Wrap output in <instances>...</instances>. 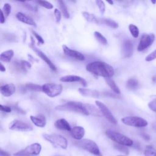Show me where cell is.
<instances>
[{
  "label": "cell",
  "mask_w": 156,
  "mask_h": 156,
  "mask_svg": "<svg viewBox=\"0 0 156 156\" xmlns=\"http://www.w3.org/2000/svg\"><path fill=\"white\" fill-rule=\"evenodd\" d=\"M75 144L78 147L95 155H99L101 154L99 147L98 146L96 143L93 140L88 139H83L76 142Z\"/></svg>",
  "instance_id": "277c9868"
},
{
  "label": "cell",
  "mask_w": 156,
  "mask_h": 156,
  "mask_svg": "<svg viewBox=\"0 0 156 156\" xmlns=\"http://www.w3.org/2000/svg\"><path fill=\"white\" fill-rule=\"evenodd\" d=\"M117 156H124V155H117Z\"/></svg>",
  "instance_id": "f5cc1de1"
},
{
  "label": "cell",
  "mask_w": 156,
  "mask_h": 156,
  "mask_svg": "<svg viewBox=\"0 0 156 156\" xmlns=\"http://www.w3.org/2000/svg\"><path fill=\"white\" fill-rule=\"evenodd\" d=\"M16 90L15 86L13 83H8L1 87V93L5 97H9L12 96Z\"/></svg>",
  "instance_id": "e0dca14e"
},
{
  "label": "cell",
  "mask_w": 156,
  "mask_h": 156,
  "mask_svg": "<svg viewBox=\"0 0 156 156\" xmlns=\"http://www.w3.org/2000/svg\"><path fill=\"white\" fill-rule=\"evenodd\" d=\"M83 105L88 115H91L94 116H102L103 115L99 109V108H98L95 106L90 104H84Z\"/></svg>",
  "instance_id": "7402d4cb"
},
{
  "label": "cell",
  "mask_w": 156,
  "mask_h": 156,
  "mask_svg": "<svg viewBox=\"0 0 156 156\" xmlns=\"http://www.w3.org/2000/svg\"><path fill=\"white\" fill-rule=\"evenodd\" d=\"M20 62H21V64L23 68H24V69L26 71L27 69H30L32 66L31 64L29 62H27L26 60H21Z\"/></svg>",
  "instance_id": "ab89813d"
},
{
  "label": "cell",
  "mask_w": 156,
  "mask_h": 156,
  "mask_svg": "<svg viewBox=\"0 0 156 156\" xmlns=\"http://www.w3.org/2000/svg\"><path fill=\"white\" fill-rule=\"evenodd\" d=\"M138 86V82L135 79H130L127 80L126 83V87L129 89L135 90Z\"/></svg>",
  "instance_id": "f546056e"
},
{
  "label": "cell",
  "mask_w": 156,
  "mask_h": 156,
  "mask_svg": "<svg viewBox=\"0 0 156 156\" xmlns=\"http://www.w3.org/2000/svg\"><path fill=\"white\" fill-rule=\"evenodd\" d=\"M152 80L154 81V82H156V76H154V77H152Z\"/></svg>",
  "instance_id": "c3c4849f"
},
{
  "label": "cell",
  "mask_w": 156,
  "mask_h": 156,
  "mask_svg": "<svg viewBox=\"0 0 156 156\" xmlns=\"http://www.w3.org/2000/svg\"><path fill=\"white\" fill-rule=\"evenodd\" d=\"M31 121L37 127H44L46 124V119L44 116L39 115L38 116H30Z\"/></svg>",
  "instance_id": "ac0fdd59"
},
{
  "label": "cell",
  "mask_w": 156,
  "mask_h": 156,
  "mask_svg": "<svg viewBox=\"0 0 156 156\" xmlns=\"http://www.w3.org/2000/svg\"><path fill=\"white\" fill-rule=\"evenodd\" d=\"M107 2H108V3H109V4H110L111 5H112V4H113V2L112 1H107Z\"/></svg>",
  "instance_id": "681fc988"
},
{
  "label": "cell",
  "mask_w": 156,
  "mask_h": 156,
  "mask_svg": "<svg viewBox=\"0 0 156 156\" xmlns=\"http://www.w3.org/2000/svg\"><path fill=\"white\" fill-rule=\"evenodd\" d=\"M133 46L132 41L129 40H125L122 44V54L125 57H130L133 53Z\"/></svg>",
  "instance_id": "2e32d148"
},
{
  "label": "cell",
  "mask_w": 156,
  "mask_h": 156,
  "mask_svg": "<svg viewBox=\"0 0 156 156\" xmlns=\"http://www.w3.org/2000/svg\"><path fill=\"white\" fill-rule=\"evenodd\" d=\"M54 15H55L56 22L59 23L61 20L62 15H61V12L58 9H54Z\"/></svg>",
  "instance_id": "d590c367"
},
{
  "label": "cell",
  "mask_w": 156,
  "mask_h": 156,
  "mask_svg": "<svg viewBox=\"0 0 156 156\" xmlns=\"http://www.w3.org/2000/svg\"><path fill=\"white\" fill-rule=\"evenodd\" d=\"M94 35L96 38V39L102 44L103 45H106L107 44V40L105 38V37L102 35V34H101L98 31H95L94 32Z\"/></svg>",
  "instance_id": "f1b7e54d"
},
{
  "label": "cell",
  "mask_w": 156,
  "mask_h": 156,
  "mask_svg": "<svg viewBox=\"0 0 156 156\" xmlns=\"http://www.w3.org/2000/svg\"><path fill=\"white\" fill-rule=\"evenodd\" d=\"M5 15L4 14L3 11L2 10V9L1 10V18H0V22L1 24H3L5 22Z\"/></svg>",
  "instance_id": "7bdbcfd3"
},
{
  "label": "cell",
  "mask_w": 156,
  "mask_h": 156,
  "mask_svg": "<svg viewBox=\"0 0 156 156\" xmlns=\"http://www.w3.org/2000/svg\"><path fill=\"white\" fill-rule=\"evenodd\" d=\"M82 15L85 20L90 23H93L96 24H98L99 22V18H97L94 15L90 13L87 12H82Z\"/></svg>",
  "instance_id": "d4e9b609"
},
{
  "label": "cell",
  "mask_w": 156,
  "mask_h": 156,
  "mask_svg": "<svg viewBox=\"0 0 156 156\" xmlns=\"http://www.w3.org/2000/svg\"><path fill=\"white\" fill-rule=\"evenodd\" d=\"M32 32L33 35L35 36V38L38 40V43H40V44H44V40L43 39V38H42L38 34H37V33L35 30H32Z\"/></svg>",
  "instance_id": "f35d334b"
},
{
  "label": "cell",
  "mask_w": 156,
  "mask_h": 156,
  "mask_svg": "<svg viewBox=\"0 0 156 156\" xmlns=\"http://www.w3.org/2000/svg\"><path fill=\"white\" fill-rule=\"evenodd\" d=\"M14 55V52L13 50H7L2 52L0 55V60L4 62H10L12 58Z\"/></svg>",
  "instance_id": "603a6c76"
},
{
  "label": "cell",
  "mask_w": 156,
  "mask_h": 156,
  "mask_svg": "<svg viewBox=\"0 0 156 156\" xmlns=\"http://www.w3.org/2000/svg\"><path fill=\"white\" fill-rule=\"evenodd\" d=\"M55 109L59 111L74 112L85 115H88L83 104L79 102L69 101L65 104L58 105L55 107Z\"/></svg>",
  "instance_id": "7a4b0ae2"
},
{
  "label": "cell",
  "mask_w": 156,
  "mask_h": 156,
  "mask_svg": "<svg viewBox=\"0 0 156 156\" xmlns=\"http://www.w3.org/2000/svg\"><path fill=\"white\" fill-rule=\"evenodd\" d=\"M54 126L57 129L60 130H65L70 132L72 129L68 122L63 118H60L57 119L55 122Z\"/></svg>",
  "instance_id": "44dd1931"
},
{
  "label": "cell",
  "mask_w": 156,
  "mask_h": 156,
  "mask_svg": "<svg viewBox=\"0 0 156 156\" xmlns=\"http://www.w3.org/2000/svg\"><path fill=\"white\" fill-rule=\"evenodd\" d=\"M95 102H96V105L98 106V107L99 108V109L102 113V115L105 117V118L110 122L114 124H116L118 123L117 120L115 119V118L114 117L113 114L111 113V112L110 111L108 108L104 104H103L102 102H101V101H96Z\"/></svg>",
  "instance_id": "8fae6325"
},
{
  "label": "cell",
  "mask_w": 156,
  "mask_h": 156,
  "mask_svg": "<svg viewBox=\"0 0 156 156\" xmlns=\"http://www.w3.org/2000/svg\"><path fill=\"white\" fill-rule=\"evenodd\" d=\"M55 156H60V155H55Z\"/></svg>",
  "instance_id": "db71d44e"
},
{
  "label": "cell",
  "mask_w": 156,
  "mask_h": 156,
  "mask_svg": "<svg viewBox=\"0 0 156 156\" xmlns=\"http://www.w3.org/2000/svg\"><path fill=\"white\" fill-rule=\"evenodd\" d=\"M155 40V35L154 34H143L140 39L139 44L137 48L138 51H142L150 46Z\"/></svg>",
  "instance_id": "30bf717a"
},
{
  "label": "cell",
  "mask_w": 156,
  "mask_h": 156,
  "mask_svg": "<svg viewBox=\"0 0 156 156\" xmlns=\"http://www.w3.org/2000/svg\"><path fill=\"white\" fill-rule=\"evenodd\" d=\"M105 133L107 137L116 143V144L126 146H131L133 144V141L130 138L118 132L108 129L105 132Z\"/></svg>",
  "instance_id": "3957f363"
},
{
  "label": "cell",
  "mask_w": 156,
  "mask_h": 156,
  "mask_svg": "<svg viewBox=\"0 0 156 156\" xmlns=\"http://www.w3.org/2000/svg\"><path fill=\"white\" fill-rule=\"evenodd\" d=\"M148 107L149 108L154 112H156V98L154 99L148 104Z\"/></svg>",
  "instance_id": "74e56055"
},
{
  "label": "cell",
  "mask_w": 156,
  "mask_h": 156,
  "mask_svg": "<svg viewBox=\"0 0 156 156\" xmlns=\"http://www.w3.org/2000/svg\"><path fill=\"white\" fill-rule=\"evenodd\" d=\"M79 91L80 94L86 97H91L94 98H98L99 97V93L95 90L81 88L79 89Z\"/></svg>",
  "instance_id": "ffe728a7"
},
{
  "label": "cell",
  "mask_w": 156,
  "mask_h": 156,
  "mask_svg": "<svg viewBox=\"0 0 156 156\" xmlns=\"http://www.w3.org/2000/svg\"><path fill=\"white\" fill-rule=\"evenodd\" d=\"M0 110L1 111L5 113H10L12 111V108L10 107L7 106V105H3L2 104L0 105Z\"/></svg>",
  "instance_id": "b9f144b4"
},
{
  "label": "cell",
  "mask_w": 156,
  "mask_h": 156,
  "mask_svg": "<svg viewBox=\"0 0 156 156\" xmlns=\"http://www.w3.org/2000/svg\"><path fill=\"white\" fill-rule=\"evenodd\" d=\"M96 3L99 9V11L102 15H103L105 10V5L104 1L101 0H97L96 1Z\"/></svg>",
  "instance_id": "e575fe53"
},
{
  "label": "cell",
  "mask_w": 156,
  "mask_h": 156,
  "mask_svg": "<svg viewBox=\"0 0 156 156\" xmlns=\"http://www.w3.org/2000/svg\"><path fill=\"white\" fill-rule=\"evenodd\" d=\"M151 2H152V4H155V3H156V1H152Z\"/></svg>",
  "instance_id": "816d5d0a"
},
{
  "label": "cell",
  "mask_w": 156,
  "mask_h": 156,
  "mask_svg": "<svg viewBox=\"0 0 156 156\" xmlns=\"http://www.w3.org/2000/svg\"><path fill=\"white\" fill-rule=\"evenodd\" d=\"M60 80L63 82H79L83 87H87V81L82 77L75 75H68L60 77Z\"/></svg>",
  "instance_id": "5bb4252c"
},
{
  "label": "cell",
  "mask_w": 156,
  "mask_h": 156,
  "mask_svg": "<svg viewBox=\"0 0 156 156\" xmlns=\"http://www.w3.org/2000/svg\"><path fill=\"white\" fill-rule=\"evenodd\" d=\"M63 87L61 84L47 83L42 85V91L51 98H54L61 94Z\"/></svg>",
  "instance_id": "8992f818"
},
{
  "label": "cell",
  "mask_w": 156,
  "mask_h": 156,
  "mask_svg": "<svg viewBox=\"0 0 156 156\" xmlns=\"http://www.w3.org/2000/svg\"><path fill=\"white\" fill-rule=\"evenodd\" d=\"M106 83L110 87V88L116 94H120V90L118 87L116 85L115 81L110 78H105Z\"/></svg>",
  "instance_id": "484cf974"
},
{
  "label": "cell",
  "mask_w": 156,
  "mask_h": 156,
  "mask_svg": "<svg viewBox=\"0 0 156 156\" xmlns=\"http://www.w3.org/2000/svg\"><path fill=\"white\" fill-rule=\"evenodd\" d=\"M27 156H29V155H27Z\"/></svg>",
  "instance_id": "11a10c76"
},
{
  "label": "cell",
  "mask_w": 156,
  "mask_h": 156,
  "mask_svg": "<svg viewBox=\"0 0 156 156\" xmlns=\"http://www.w3.org/2000/svg\"><path fill=\"white\" fill-rule=\"evenodd\" d=\"M41 151V146L40 144L35 143L31 144L25 147L24 149L21 150L13 154L14 156H33L38 155Z\"/></svg>",
  "instance_id": "52a82bcc"
},
{
  "label": "cell",
  "mask_w": 156,
  "mask_h": 156,
  "mask_svg": "<svg viewBox=\"0 0 156 156\" xmlns=\"http://www.w3.org/2000/svg\"><path fill=\"white\" fill-rule=\"evenodd\" d=\"M0 71H1V72H4V71H5V66L2 65V63H0Z\"/></svg>",
  "instance_id": "bcb514c9"
},
{
  "label": "cell",
  "mask_w": 156,
  "mask_h": 156,
  "mask_svg": "<svg viewBox=\"0 0 156 156\" xmlns=\"http://www.w3.org/2000/svg\"><path fill=\"white\" fill-rule=\"evenodd\" d=\"M31 48H32L33 51L36 53V54L39 56V57H40L44 62H45V63L49 66V67L53 71H55L57 69L55 66L54 65V63L51 61V60L42 52L41 51L40 49H38V48H35L34 46V43H33L32 44H31Z\"/></svg>",
  "instance_id": "4fadbf2b"
},
{
  "label": "cell",
  "mask_w": 156,
  "mask_h": 156,
  "mask_svg": "<svg viewBox=\"0 0 156 156\" xmlns=\"http://www.w3.org/2000/svg\"><path fill=\"white\" fill-rule=\"evenodd\" d=\"M16 17L17 18V20L23 23L27 24L28 25L30 26H35L36 27V23L30 17H29L28 16H27L26 15L24 14L23 13L21 12H18L16 14Z\"/></svg>",
  "instance_id": "d6986e66"
},
{
  "label": "cell",
  "mask_w": 156,
  "mask_h": 156,
  "mask_svg": "<svg viewBox=\"0 0 156 156\" xmlns=\"http://www.w3.org/2000/svg\"><path fill=\"white\" fill-rule=\"evenodd\" d=\"M58 3L59 4V7H60V9L61 10V12L63 13L65 18H69V14L67 7H66L65 4L64 3V2L63 1H58Z\"/></svg>",
  "instance_id": "83f0119b"
},
{
  "label": "cell",
  "mask_w": 156,
  "mask_h": 156,
  "mask_svg": "<svg viewBox=\"0 0 156 156\" xmlns=\"http://www.w3.org/2000/svg\"><path fill=\"white\" fill-rule=\"evenodd\" d=\"M155 58H156V49L154 51L152 52L151 54H149L147 56H146L145 60L147 62H150Z\"/></svg>",
  "instance_id": "8d00e7d4"
},
{
  "label": "cell",
  "mask_w": 156,
  "mask_h": 156,
  "mask_svg": "<svg viewBox=\"0 0 156 156\" xmlns=\"http://www.w3.org/2000/svg\"><path fill=\"white\" fill-rule=\"evenodd\" d=\"M0 154H1V156H10V155L8 152H5V151H3L2 150H1Z\"/></svg>",
  "instance_id": "f6af8a7d"
},
{
  "label": "cell",
  "mask_w": 156,
  "mask_h": 156,
  "mask_svg": "<svg viewBox=\"0 0 156 156\" xmlns=\"http://www.w3.org/2000/svg\"><path fill=\"white\" fill-rule=\"evenodd\" d=\"M85 129L81 126H75L70 131L71 136L76 140H81L85 135Z\"/></svg>",
  "instance_id": "9a60e30c"
},
{
  "label": "cell",
  "mask_w": 156,
  "mask_h": 156,
  "mask_svg": "<svg viewBox=\"0 0 156 156\" xmlns=\"http://www.w3.org/2000/svg\"><path fill=\"white\" fill-rule=\"evenodd\" d=\"M86 69L93 74L105 78H110L115 74L113 68L109 64L103 62H90L87 65Z\"/></svg>",
  "instance_id": "6da1fadb"
},
{
  "label": "cell",
  "mask_w": 156,
  "mask_h": 156,
  "mask_svg": "<svg viewBox=\"0 0 156 156\" xmlns=\"http://www.w3.org/2000/svg\"><path fill=\"white\" fill-rule=\"evenodd\" d=\"M44 138L53 145L66 149L68 146V141L63 136L58 134H44Z\"/></svg>",
  "instance_id": "5b68a950"
},
{
  "label": "cell",
  "mask_w": 156,
  "mask_h": 156,
  "mask_svg": "<svg viewBox=\"0 0 156 156\" xmlns=\"http://www.w3.org/2000/svg\"><path fill=\"white\" fill-rule=\"evenodd\" d=\"M37 4L40 6L43 7L47 9H51L53 8V5L48 1H37Z\"/></svg>",
  "instance_id": "d6a6232c"
},
{
  "label": "cell",
  "mask_w": 156,
  "mask_h": 156,
  "mask_svg": "<svg viewBox=\"0 0 156 156\" xmlns=\"http://www.w3.org/2000/svg\"><path fill=\"white\" fill-rule=\"evenodd\" d=\"M9 128L12 130L21 132H29L33 130V128L30 125L18 119L13 120L9 124Z\"/></svg>",
  "instance_id": "9c48e42d"
},
{
  "label": "cell",
  "mask_w": 156,
  "mask_h": 156,
  "mask_svg": "<svg viewBox=\"0 0 156 156\" xmlns=\"http://www.w3.org/2000/svg\"><path fill=\"white\" fill-rule=\"evenodd\" d=\"M23 89L26 90H30L33 91H42V86L34 84V83H27L23 86Z\"/></svg>",
  "instance_id": "4316f807"
},
{
  "label": "cell",
  "mask_w": 156,
  "mask_h": 156,
  "mask_svg": "<svg viewBox=\"0 0 156 156\" xmlns=\"http://www.w3.org/2000/svg\"><path fill=\"white\" fill-rule=\"evenodd\" d=\"M22 3H23V4H24V5L26 8H27L29 10H34V7H33L30 4H27L26 2H22Z\"/></svg>",
  "instance_id": "ee69618b"
},
{
  "label": "cell",
  "mask_w": 156,
  "mask_h": 156,
  "mask_svg": "<svg viewBox=\"0 0 156 156\" xmlns=\"http://www.w3.org/2000/svg\"><path fill=\"white\" fill-rule=\"evenodd\" d=\"M62 48L64 53L66 55L71 57L76 60H80V61H83L85 60V56L81 52L76 50L71 49L68 46H66V45H63Z\"/></svg>",
  "instance_id": "7c38bea8"
},
{
  "label": "cell",
  "mask_w": 156,
  "mask_h": 156,
  "mask_svg": "<svg viewBox=\"0 0 156 156\" xmlns=\"http://www.w3.org/2000/svg\"><path fill=\"white\" fill-rule=\"evenodd\" d=\"M144 156H156V152L154 149H146L144 152Z\"/></svg>",
  "instance_id": "60d3db41"
},
{
  "label": "cell",
  "mask_w": 156,
  "mask_h": 156,
  "mask_svg": "<svg viewBox=\"0 0 156 156\" xmlns=\"http://www.w3.org/2000/svg\"><path fill=\"white\" fill-rule=\"evenodd\" d=\"M129 29L130 32V34L134 38H137L139 35V29L137 26L133 24H130L129 26Z\"/></svg>",
  "instance_id": "4dcf8cb0"
},
{
  "label": "cell",
  "mask_w": 156,
  "mask_h": 156,
  "mask_svg": "<svg viewBox=\"0 0 156 156\" xmlns=\"http://www.w3.org/2000/svg\"><path fill=\"white\" fill-rule=\"evenodd\" d=\"M121 121L126 125L135 127H144L147 126V121L138 116L124 117L121 119Z\"/></svg>",
  "instance_id": "ba28073f"
},
{
  "label": "cell",
  "mask_w": 156,
  "mask_h": 156,
  "mask_svg": "<svg viewBox=\"0 0 156 156\" xmlns=\"http://www.w3.org/2000/svg\"><path fill=\"white\" fill-rule=\"evenodd\" d=\"M143 138H144L146 140H149V136L147 135V134L144 133V134L143 135Z\"/></svg>",
  "instance_id": "7dc6e473"
},
{
  "label": "cell",
  "mask_w": 156,
  "mask_h": 156,
  "mask_svg": "<svg viewBox=\"0 0 156 156\" xmlns=\"http://www.w3.org/2000/svg\"><path fill=\"white\" fill-rule=\"evenodd\" d=\"M105 24L106 26H108L113 29H116L118 27V24L117 23L108 18H99L98 24Z\"/></svg>",
  "instance_id": "cb8c5ba5"
},
{
  "label": "cell",
  "mask_w": 156,
  "mask_h": 156,
  "mask_svg": "<svg viewBox=\"0 0 156 156\" xmlns=\"http://www.w3.org/2000/svg\"><path fill=\"white\" fill-rule=\"evenodd\" d=\"M114 147L116 149H117L118 151H120L121 152H122L126 155H128L129 154V151L126 147V146H123V145H121V144H115Z\"/></svg>",
  "instance_id": "1f68e13d"
},
{
  "label": "cell",
  "mask_w": 156,
  "mask_h": 156,
  "mask_svg": "<svg viewBox=\"0 0 156 156\" xmlns=\"http://www.w3.org/2000/svg\"><path fill=\"white\" fill-rule=\"evenodd\" d=\"M153 127H154L156 129V121H155V122L153 123Z\"/></svg>",
  "instance_id": "f907efd6"
},
{
  "label": "cell",
  "mask_w": 156,
  "mask_h": 156,
  "mask_svg": "<svg viewBox=\"0 0 156 156\" xmlns=\"http://www.w3.org/2000/svg\"><path fill=\"white\" fill-rule=\"evenodd\" d=\"M2 10L4 12L5 17H7L11 12V5L9 3H5Z\"/></svg>",
  "instance_id": "836d02e7"
}]
</instances>
